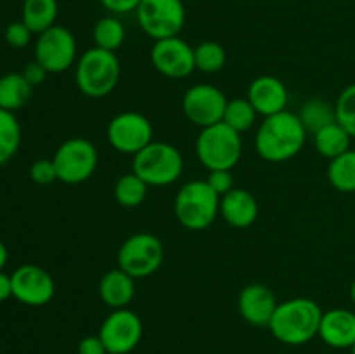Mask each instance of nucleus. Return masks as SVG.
<instances>
[{
  "instance_id": "obj_39",
  "label": "nucleus",
  "mask_w": 355,
  "mask_h": 354,
  "mask_svg": "<svg viewBox=\"0 0 355 354\" xmlns=\"http://www.w3.org/2000/svg\"><path fill=\"white\" fill-rule=\"evenodd\" d=\"M7 257H9V252H7V246H6V243H3L2 239H0V271H2L3 266H6Z\"/></svg>"
},
{
  "instance_id": "obj_6",
  "label": "nucleus",
  "mask_w": 355,
  "mask_h": 354,
  "mask_svg": "<svg viewBox=\"0 0 355 354\" xmlns=\"http://www.w3.org/2000/svg\"><path fill=\"white\" fill-rule=\"evenodd\" d=\"M132 172L137 174L148 186H170L184 172L182 153L168 142L153 141L134 155Z\"/></svg>"
},
{
  "instance_id": "obj_41",
  "label": "nucleus",
  "mask_w": 355,
  "mask_h": 354,
  "mask_svg": "<svg viewBox=\"0 0 355 354\" xmlns=\"http://www.w3.org/2000/svg\"><path fill=\"white\" fill-rule=\"evenodd\" d=\"M350 353H352V354H355V344H354V346H352V347H350Z\"/></svg>"
},
{
  "instance_id": "obj_12",
  "label": "nucleus",
  "mask_w": 355,
  "mask_h": 354,
  "mask_svg": "<svg viewBox=\"0 0 355 354\" xmlns=\"http://www.w3.org/2000/svg\"><path fill=\"white\" fill-rule=\"evenodd\" d=\"M227 97L218 87L198 83L189 87L182 97V111L191 124L205 128L218 124L224 118Z\"/></svg>"
},
{
  "instance_id": "obj_21",
  "label": "nucleus",
  "mask_w": 355,
  "mask_h": 354,
  "mask_svg": "<svg viewBox=\"0 0 355 354\" xmlns=\"http://www.w3.org/2000/svg\"><path fill=\"white\" fill-rule=\"evenodd\" d=\"M58 12V0H24L21 21L30 28L31 33L40 35L54 26Z\"/></svg>"
},
{
  "instance_id": "obj_18",
  "label": "nucleus",
  "mask_w": 355,
  "mask_h": 354,
  "mask_svg": "<svg viewBox=\"0 0 355 354\" xmlns=\"http://www.w3.org/2000/svg\"><path fill=\"white\" fill-rule=\"evenodd\" d=\"M319 337L335 349H350L355 344V312L336 307L322 312Z\"/></svg>"
},
{
  "instance_id": "obj_7",
  "label": "nucleus",
  "mask_w": 355,
  "mask_h": 354,
  "mask_svg": "<svg viewBox=\"0 0 355 354\" xmlns=\"http://www.w3.org/2000/svg\"><path fill=\"white\" fill-rule=\"evenodd\" d=\"M116 260L120 269L135 280H142L155 274L162 267L165 260V246L153 233H135L121 243Z\"/></svg>"
},
{
  "instance_id": "obj_27",
  "label": "nucleus",
  "mask_w": 355,
  "mask_h": 354,
  "mask_svg": "<svg viewBox=\"0 0 355 354\" xmlns=\"http://www.w3.org/2000/svg\"><path fill=\"white\" fill-rule=\"evenodd\" d=\"M21 144V125L16 113L0 108V167L17 153Z\"/></svg>"
},
{
  "instance_id": "obj_42",
  "label": "nucleus",
  "mask_w": 355,
  "mask_h": 354,
  "mask_svg": "<svg viewBox=\"0 0 355 354\" xmlns=\"http://www.w3.org/2000/svg\"><path fill=\"white\" fill-rule=\"evenodd\" d=\"M110 354H113V353H110Z\"/></svg>"
},
{
  "instance_id": "obj_13",
  "label": "nucleus",
  "mask_w": 355,
  "mask_h": 354,
  "mask_svg": "<svg viewBox=\"0 0 355 354\" xmlns=\"http://www.w3.org/2000/svg\"><path fill=\"white\" fill-rule=\"evenodd\" d=\"M142 332L144 328L141 318L128 307H123L113 309V312L104 319L99 337L103 339L107 353L130 354L141 342Z\"/></svg>"
},
{
  "instance_id": "obj_14",
  "label": "nucleus",
  "mask_w": 355,
  "mask_h": 354,
  "mask_svg": "<svg viewBox=\"0 0 355 354\" xmlns=\"http://www.w3.org/2000/svg\"><path fill=\"white\" fill-rule=\"evenodd\" d=\"M12 297L30 307L49 304L55 294L54 278L37 264H23L12 274Z\"/></svg>"
},
{
  "instance_id": "obj_36",
  "label": "nucleus",
  "mask_w": 355,
  "mask_h": 354,
  "mask_svg": "<svg viewBox=\"0 0 355 354\" xmlns=\"http://www.w3.org/2000/svg\"><path fill=\"white\" fill-rule=\"evenodd\" d=\"M78 354H110L99 335H87L80 340Z\"/></svg>"
},
{
  "instance_id": "obj_23",
  "label": "nucleus",
  "mask_w": 355,
  "mask_h": 354,
  "mask_svg": "<svg viewBox=\"0 0 355 354\" xmlns=\"http://www.w3.org/2000/svg\"><path fill=\"white\" fill-rule=\"evenodd\" d=\"M350 142H352V135L338 121H333L328 127L321 128L314 134L315 149H318L319 155L328 160H333L349 151Z\"/></svg>"
},
{
  "instance_id": "obj_5",
  "label": "nucleus",
  "mask_w": 355,
  "mask_h": 354,
  "mask_svg": "<svg viewBox=\"0 0 355 354\" xmlns=\"http://www.w3.org/2000/svg\"><path fill=\"white\" fill-rule=\"evenodd\" d=\"M196 155L208 172L232 170L243 155L241 134L224 121L201 128L196 139Z\"/></svg>"
},
{
  "instance_id": "obj_25",
  "label": "nucleus",
  "mask_w": 355,
  "mask_h": 354,
  "mask_svg": "<svg viewBox=\"0 0 355 354\" xmlns=\"http://www.w3.org/2000/svg\"><path fill=\"white\" fill-rule=\"evenodd\" d=\"M328 179L340 193H355V149L329 160Z\"/></svg>"
},
{
  "instance_id": "obj_16",
  "label": "nucleus",
  "mask_w": 355,
  "mask_h": 354,
  "mask_svg": "<svg viewBox=\"0 0 355 354\" xmlns=\"http://www.w3.org/2000/svg\"><path fill=\"white\" fill-rule=\"evenodd\" d=\"M277 298L269 287L262 283L246 285L238 298V309L241 318L253 326H267L277 307Z\"/></svg>"
},
{
  "instance_id": "obj_35",
  "label": "nucleus",
  "mask_w": 355,
  "mask_h": 354,
  "mask_svg": "<svg viewBox=\"0 0 355 354\" xmlns=\"http://www.w3.org/2000/svg\"><path fill=\"white\" fill-rule=\"evenodd\" d=\"M21 73H23V76L28 80V83H30L31 87H37V85H40V83H44L45 78H47V75H49L47 69H45L40 62L35 61V59L33 61L28 62Z\"/></svg>"
},
{
  "instance_id": "obj_15",
  "label": "nucleus",
  "mask_w": 355,
  "mask_h": 354,
  "mask_svg": "<svg viewBox=\"0 0 355 354\" xmlns=\"http://www.w3.org/2000/svg\"><path fill=\"white\" fill-rule=\"evenodd\" d=\"M151 62L166 78H186L196 69L194 49L180 37L156 40L151 49Z\"/></svg>"
},
{
  "instance_id": "obj_26",
  "label": "nucleus",
  "mask_w": 355,
  "mask_h": 354,
  "mask_svg": "<svg viewBox=\"0 0 355 354\" xmlns=\"http://www.w3.org/2000/svg\"><path fill=\"white\" fill-rule=\"evenodd\" d=\"M149 186L134 172L123 174L114 184V200L125 208H135L144 203Z\"/></svg>"
},
{
  "instance_id": "obj_40",
  "label": "nucleus",
  "mask_w": 355,
  "mask_h": 354,
  "mask_svg": "<svg viewBox=\"0 0 355 354\" xmlns=\"http://www.w3.org/2000/svg\"><path fill=\"white\" fill-rule=\"evenodd\" d=\"M350 298H352V302L355 304V280L352 281V285H350Z\"/></svg>"
},
{
  "instance_id": "obj_20",
  "label": "nucleus",
  "mask_w": 355,
  "mask_h": 354,
  "mask_svg": "<svg viewBox=\"0 0 355 354\" xmlns=\"http://www.w3.org/2000/svg\"><path fill=\"white\" fill-rule=\"evenodd\" d=\"M99 297L111 309L128 307L135 297V278L120 267L107 271L99 281Z\"/></svg>"
},
{
  "instance_id": "obj_17",
  "label": "nucleus",
  "mask_w": 355,
  "mask_h": 354,
  "mask_svg": "<svg viewBox=\"0 0 355 354\" xmlns=\"http://www.w3.org/2000/svg\"><path fill=\"white\" fill-rule=\"evenodd\" d=\"M246 99L252 103L257 113L266 118L286 110L290 94L283 80L272 75H262L250 83Z\"/></svg>"
},
{
  "instance_id": "obj_30",
  "label": "nucleus",
  "mask_w": 355,
  "mask_h": 354,
  "mask_svg": "<svg viewBox=\"0 0 355 354\" xmlns=\"http://www.w3.org/2000/svg\"><path fill=\"white\" fill-rule=\"evenodd\" d=\"M225 61H227V54L218 42L207 40L194 47V65L201 73L220 71L225 66Z\"/></svg>"
},
{
  "instance_id": "obj_24",
  "label": "nucleus",
  "mask_w": 355,
  "mask_h": 354,
  "mask_svg": "<svg viewBox=\"0 0 355 354\" xmlns=\"http://www.w3.org/2000/svg\"><path fill=\"white\" fill-rule=\"evenodd\" d=\"M297 115L304 128L307 130V134L311 135H314L315 132L336 121L335 104L328 103V101L321 99V97H312V99L305 101Z\"/></svg>"
},
{
  "instance_id": "obj_32",
  "label": "nucleus",
  "mask_w": 355,
  "mask_h": 354,
  "mask_svg": "<svg viewBox=\"0 0 355 354\" xmlns=\"http://www.w3.org/2000/svg\"><path fill=\"white\" fill-rule=\"evenodd\" d=\"M30 177L35 184H40V186H47V184H52L54 180H58V170H55L54 162L49 158L37 160L31 165Z\"/></svg>"
},
{
  "instance_id": "obj_34",
  "label": "nucleus",
  "mask_w": 355,
  "mask_h": 354,
  "mask_svg": "<svg viewBox=\"0 0 355 354\" xmlns=\"http://www.w3.org/2000/svg\"><path fill=\"white\" fill-rule=\"evenodd\" d=\"M207 183L210 184L211 189L220 198L236 187L231 170H210V174L207 177Z\"/></svg>"
},
{
  "instance_id": "obj_3",
  "label": "nucleus",
  "mask_w": 355,
  "mask_h": 354,
  "mask_svg": "<svg viewBox=\"0 0 355 354\" xmlns=\"http://www.w3.org/2000/svg\"><path fill=\"white\" fill-rule=\"evenodd\" d=\"M121 75L120 59L114 52L92 47L76 61L75 82L80 92L92 99L110 96Z\"/></svg>"
},
{
  "instance_id": "obj_10",
  "label": "nucleus",
  "mask_w": 355,
  "mask_h": 354,
  "mask_svg": "<svg viewBox=\"0 0 355 354\" xmlns=\"http://www.w3.org/2000/svg\"><path fill=\"white\" fill-rule=\"evenodd\" d=\"M35 61L49 73L66 71L76 61L75 35L61 24L45 30L35 42Z\"/></svg>"
},
{
  "instance_id": "obj_2",
  "label": "nucleus",
  "mask_w": 355,
  "mask_h": 354,
  "mask_svg": "<svg viewBox=\"0 0 355 354\" xmlns=\"http://www.w3.org/2000/svg\"><path fill=\"white\" fill-rule=\"evenodd\" d=\"M322 309L315 301L295 297L279 302L269 323V330L279 342L304 346L319 335Z\"/></svg>"
},
{
  "instance_id": "obj_11",
  "label": "nucleus",
  "mask_w": 355,
  "mask_h": 354,
  "mask_svg": "<svg viewBox=\"0 0 355 354\" xmlns=\"http://www.w3.org/2000/svg\"><path fill=\"white\" fill-rule=\"evenodd\" d=\"M107 141L118 153L134 156L153 142V125L142 113L123 111L107 125Z\"/></svg>"
},
{
  "instance_id": "obj_9",
  "label": "nucleus",
  "mask_w": 355,
  "mask_h": 354,
  "mask_svg": "<svg viewBox=\"0 0 355 354\" xmlns=\"http://www.w3.org/2000/svg\"><path fill=\"white\" fill-rule=\"evenodd\" d=\"M135 12L142 31L155 42L179 37L186 23L182 0H141Z\"/></svg>"
},
{
  "instance_id": "obj_28",
  "label": "nucleus",
  "mask_w": 355,
  "mask_h": 354,
  "mask_svg": "<svg viewBox=\"0 0 355 354\" xmlns=\"http://www.w3.org/2000/svg\"><path fill=\"white\" fill-rule=\"evenodd\" d=\"M94 47L114 52L125 42V28L118 17H103L96 23L92 31Z\"/></svg>"
},
{
  "instance_id": "obj_22",
  "label": "nucleus",
  "mask_w": 355,
  "mask_h": 354,
  "mask_svg": "<svg viewBox=\"0 0 355 354\" xmlns=\"http://www.w3.org/2000/svg\"><path fill=\"white\" fill-rule=\"evenodd\" d=\"M31 90L33 87L28 83L23 73H7L0 76V108L16 113L30 101Z\"/></svg>"
},
{
  "instance_id": "obj_19",
  "label": "nucleus",
  "mask_w": 355,
  "mask_h": 354,
  "mask_svg": "<svg viewBox=\"0 0 355 354\" xmlns=\"http://www.w3.org/2000/svg\"><path fill=\"white\" fill-rule=\"evenodd\" d=\"M220 215L232 228H250L259 217V201L248 189L234 187L220 198Z\"/></svg>"
},
{
  "instance_id": "obj_1",
  "label": "nucleus",
  "mask_w": 355,
  "mask_h": 354,
  "mask_svg": "<svg viewBox=\"0 0 355 354\" xmlns=\"http://www.w3.org/2000/svg\"><path fill=\"white\" fill-rule=\"evenodd\" d=\"M307 135L298 115L284 110L263 118L255 134V149L266 162H286L304 149Z\"/></svg>"
},
{
  "instance_id": "obj_37",
  "label": "nucleus",
  "mask_w": 355,
  "mask_h": 354,
  "mask_svg": "<svg viewBox=\"0 0 355 354\" xmlns=\"http://www.w3.org/2000/svg\"><path fill=\"white\" fill-rule=\"evenodd\" d=\"M101 3L113 14H127L137 10L141 0H101Z\"/></svg>"
},
{
  "instance_id": "obj_8",
  "label": "nucleus",
  "mask_w": 355,
  "mask_h": 354,
  "mask_svg": "<svg viewBox=\"0 0 355 354\" xmlns=\"http://www.w3.org/2000/svg\"><path fill=\"white\" fill-rule=\"evenodd\" d=\"M52 162L58 170V180L64 184H80L96 172L99 153L89 139L71 137L59 146Z\"/></svg>"
},
{
  "instance_id": "obj_29",
  "label": "nucleus",
  "mask_w": 355,
  "mask_h": 354,
  "mask_svg": "<svg viewBox=\"0 0 355 354\" xmlns=\"http://www.w3.org/2000/svg\"><path fill=\"white\" fill-rule=\"evenodd\" d=\"M257 117H259V113L252 106V103L246 97H238V99L227 101L222 121L234 128L236 132L243 134L255 125Z\"/></svg>"
},
{
  "instance_id": "obj_38",
  "label": "nucleus",
  "mask_w": 355,
  "mask_h": 354,
  "mask_svg": "<svg viewBox=\"0 0 355 354\" xmlns=\"http://www.w3.org/2000/svg\"><path fill=\"white\" fill-rule=\"evenodd\" d=\"M12 297V278L0 271V302H6Z\"/></svg>"
},
{
  "instance_id": "obj_4",
  "label": "nucleus",
  "mask_w": 355,
  "mask_h": 354,
  "mask_svg": "<svg viewBox=\"0 0 355 354\" xmlns=\"http://www.w3.org/2000/svg\"><path fill=\"white\" fill-rule=\"evenodd\" d=\"M173 212L180 224L191 231L210 228L220 214V196L207 183V179L189 180L177 193Z\"/></svg>"
},
{
  "instance_id": "obj_33",
  "label": "nucleus",
  "mask_w": 355,
  "mask_h": 354,
  "mask_svg": "<svg viewBox=\"0 0 355 354\" xmlns=\"http://www.w3.org/2000/svg\"><path fill=\"white\" fill-rule=\"evenodd\" d=\"M6 42L14 49H23L30 44L31 30L23 23V21H14L6 28Z\"/></svg>"
},
{
  "instance_id": "obj_31",
  "label": "nucleus",
  "mask_w": 355,
  "mask_h": 354,
  "mask_svg": "<svg viewBox=\"0 0 355 354\" xmlns=\"http://www.w3.org/2000/svg\"><path fill=\"white\" fill-rule=\"evenodd\" d=\"M336 121L355 137V83L347 85L338 94V99L335 103Z\"/></svg>"
}]
</instances>
